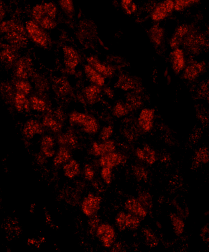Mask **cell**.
I'll return each instance as SVG.
<instances>
[{
    "label": "cell",
    "mask_w": 209,
    "mask_h": 252,
    "mask_svg": "<svg viewBox=\"0 0 209 252\" xmlns=\"http://www.w3.org/2000/svg\"><path fill=\"white\" fill-rule=\"evenodd\" d=\"M84 71L86 77L93 84L100 87L104 85V77L89 65L87 64L84 65Z\"/></svg>",
    "instance_id": "obj_21"
},
{
    "label": "cell",
    "mask_w": 209,
    "mask_h": 252,
    "mask_svg": "<svg viewBox=\"0 0 209 252\" xmlns=\"http://www.w3.org/2000/svg\"><path fill=\"white\" fill-rule=\"evenodd\" d=\"M143 233L146 244L150 247H154L158 244L159 240L155 235L149 229L144 228Z\"/></svg>",
    "instance_id": "obj_33"
},
{
    "label": "cell",
    "mask_w": 209,
    "mask_h": 252,
    "mask_svg": "<svg viewBox=\"0 0 209 252\" xmlns=\"http://www.w3.org/2000/svg\"><path fill=\"white\" fill-rule=\"evenodd\" d=\"M126 214L123 211H120L116 216V224L120 231L124 230L127 228L126 223Z\"/></svg>",
    "instance_id": "obj_45"
},
{
    "label": "cell",
    "mask_w": 209,
    "mask_h": 252,
    "mask_svg": "<svg viewBox=\"0 0 209 252\" xmlns=\"http://www.w3.org/2000/svg\"><path fill=\"white\" fill-rule=\"evenodd\" d=\"M0 21L1 22L2 21L3 18L4 17L5 14V11L4 8V6L3 5L2 3H1V1H0Z\"/></svg>",
    "instance_id": "obj_53"
},
{
    "label": "cell",
    "mask_w": 209,
    "mask_h": 252,
    "mask_svg": "<svg viewBox=\"0 0 209 252\" xmlns=\"http://www.w3.org/2000/svg\"><path fill=\"white\" fill-rule=\"evenodd\" d=\"M121 4L123 8L128 14H132L137 9L136 4L131 0H123L121 1Z\"/></svg>",
    "instance_id": "obj_44"
},
{
    "label": "cell",
    "mask_w": 209,
    "mask_h": 252,
    "mask_svg": "<svg viewBox=\"0 0 209 252\" xmlns=\"http://www.w3.org/2000/svg\"><path fill=\"white\" fill-rule=\"evenodd\" d=\"M137 200L146 209V208H150L151 207L152 205V199L149 193H141L139 195Z\"/></svg>",
    "instance_id": "obj_40"
},
{
    "label": "cell",
    "mask_w": 209,
    "mask_h": 252,
    "mask_svg": "<svg viewBox=\"0 0 209 252\" xmlns=\"http://www.w3.org/2000/svg\"><path fill=\"white\" fill-rule=\"evenodd\" d=\"M54 147V141L51 136L46 135L42 138L41 142V148L46 157L50 158L53 156L55 153Z\"/></svg>",
    "instance_id": "obj_24"
},
{
    "label": "cell",
    "mask_w": 209,
    "mask_h": 252,
    "mask_svg": "<svg viewBox=\"0 0 209 252\" xmlns=\"http://www.w3.org/2000/svg\"><path fill=\"white\" fill-rule=\"evenodd\" d=\"M143 149L144 152V161L150 164H153L156 160L155 151L146 144L144 145Z\"/></svg>",
    "instance_id": "obj_35"
},
{
    "label": "cell",
    "mask_w": 209,
    "mask_h": 252,
    "mask_svg": "<svg viewBox=\"0 0 209 252\" xmlns=\"http://www.w3.org/2000/svg\"><path fill=\"white\" fill-rule=\"evenodd\" d=\"M113 132V128L111 125H108L103 127L100 134V139L103 141L108 140Z\"/></svg>",
    "instance_id": "obj_46"
},
{
    "label": "cell",
    "mask_w": 209,
    "mask_h": 252,
    "mask_svg": "<svg viewBox=\"0 0 209 252\" xmlns=\"http://www.w3.org/2000/svg\"><path fill=\"white\" fill-rule=\"evenodd\" d=\"M71 155L69 150L66 147L61 146L54 158V165H59L68 162L71 159Z\"/></svg>",
    "instance_id": "obj_27"
},
{
    "label": "cell",
    "mask_w": 209,
    "mask_h": 252,
    "mask_svg": "<svg viewBox=\"0 0 209 252\" xmlns=\"http://www.w3.org/2000/svg\"><path fill=\"white\" fill-rule=\"evenodd\" d=\"M155 110L150 108H144L140 112L138 118L139 124L145 132L150 131L153 127Z\"/></svg>",
    "instance_id": "obj_12"
},
{
    "label": "cell",
    "mask_w": 209,
    "mask_h": 252,
    "mask_svg": "<svg viewBox=\"0 0 209 252\" xmlns=\"http://www.w3.org/2000/svg\"><path fill=\"white\" fill-rule=\"evenodd\" d=\"M32 14L38 24L43 28L52 29L56 25L54 19L51 18L46 13L42 4L35 5L32 8Z\"/></svg>",
    "instance_id": "obj_4"
},
{
    "label": "cell",
    "mask_w": 209,
    "mask_h": 252,
    "mask_svg": "<svg viewBox=\"0 0 209 252\" xmlns=\"http://www.w3.org/2000/svg\"><path fill=\"white\" fill-rule=\"evenodd\" d=\"M69 122L70 125L78 126L88 134L95 133L99 128L98 122L94 117L81 112H72L69 116Z\"/></svg>",
    "instance_id": "obj_2"
},
{
    "label": "cell",
    "mask_w": 209,
    "mask_h": 252,
    "mask_svg": "<svg viewBox=\"0 0 209 252\" xmlns=\"http://www.w3.org/2000/svg\"><path fill=\"white\" fill-rule=\"evenodd\" d=\"M63 63L67 71L73 73L78 65L80 57L77 50L71 46L65 45L62 48Z\"/></svg>",
    "instance_id": "obj_6"
},
{
    "label": "cell",
    "mask_w": 209,
    "mask_h": 252,
    "mask_svg": "<svg viewBox=\"0 0 209 252\" xmlns=\"http://www.w3.org/2000/svg\"><path fill=\"white\" fill-rule=\"evenodd\" d=\"M101 197L92 193L88 194L83 199L81 209L86 216L91 217L96 215L100 208Z\"/></svg>",
    "instance_id": "obj_5"
},
{
    "label": "cell",
    "mask_w": 209,
    "mask_h": 252,
    "mask_svg": "<svg viewBox=\"0 0 209 252\" xmlns=\"http://www.w3.org/2000/svg\"><path fill=\"white\" fill-rule=\"evenodd\" d=\"M209 161V152L207 147L200 148L196 152L194 158L192 167L196 168L201 163L205 164Z\"/></svg>",
    "instance_id": "obj_28"
},
{
    "label": "cell",
    "mask_w": 209,
    "mask_h": 252,
    "mask_svg": "<svg viewBox=\"0 0 209 252\" xmlns=\"http://www.w3.org/2000/svg\"><path fill=\"white\" fill-rule=\"evenodd\" d=\"M172 68L176 74L179 73L184 69L185 60L183 50L178 48H175L170 53Z\"/></svg>",
    "instance_id": "obj_16"
},
{
    "label": "cell",
    "mask_w": 209,
    "mask_h": 252,
    "mask_svg": "<svg viewBox=\"0 0 209 252\" xmlns=\"http://www.w3.org/2000/svg\"><path fill=\"white\" fill-rule=\"evenodd\" d=\"M52 88L55 92L62 96L68 94L72 90L69 81L65 77H57L54 80Z\"/></svg>",
    "instance_id": "obj_19"
},
{
    "label": "cell",
    "mask_w": 209,
    "mask_h": 252,
    "mask_svg": "<svg viewBox=\"0 0 209 252\" xmlns=\"http://www.w3.org/2000/svg\"><path fill=\"white\" fill-rule=\"evenodd\" d=\"M87 61L88 64L104 77L111 76L114 73V70L112 67L102 64L93 56L88 57Z\"/></svg>",
    "instance_id": "obj_17"
},
{
    "label": "cell",
    "mask_w": 209,
    "mask_h": 252,
    "mask_svg": "<svg viewBox=\"0 0 209 252\" xmlns=\"http://www.w3.org/2000/svg\"><path fill=\"white\" fill-rule=\"evenodd\" d=\"M65 175L69 178H72L77 176L80 172V166L75 160H70L63 167Z\"/></svg>",
    "instance_id": "obj_26"
},
{
    "label": "cell",
    "mask_w": 209,
    "mask_h": 252,
    "mask_svg": "<svg viewBox=\"0 0 209 252\" xmlns=\"http://www.w3.org/2000/svg\"><path fill=\"white\" fill-rule=\"evenodd\" d=\"M188 27L186 24L182 25L177 29L170 41V46L171 48H177L188 32Z\"/></svg>",
    "instance_id": "obj_23"
},
{
    "label": "cell",
    "mask_w": 209,
    "mask_h": 252,
    "mask_svg": "<svg viewBox=\"0 0 209 252\" xmlns=\"http://www.w3.org/2000/svg\"><path fill=\"white\" fill-rule=\"evenodd\" d=\"M169 216L175 233L177 236L180 235L184 232V223L181 218L175 213L171 212Z\"/></svg>",
    "instance_id": "obj_30"
},
{
    "label": "cell",
    "mask_w": 209,
    "mask_h": 252,
    "mask_svg": "<svg viewBox=\"0 0 209 252\" xmlns=\"http://www.w3.org/2000/svg\"><path fill=\"white\" fill-rule=\"evenodd\" d=\"M25 27L28 34L34 42L43 47L47 46L50 41L49 36L38 23L29 20L25 22Z\"/></svg>",
    "instance_id": "obj_3"
},
{
    "label": "cell",
    "mask_w": 209,
    "mask_h": 252,
    "mask_svg": "<svg viewBox=\"0 0 209 252\" xmlns=\"http://www.w3.org/2000/svg\"><path fill=\"white\" fill-rule=\"evenodd\" d=\"M101 91L100 87L93 84L86 86L83 90L86 100L90 105H93L98 102Z\"/></svg>",
    "instance_id": "obj_20"
},
{
    "label": "cell",
    "mask_w": 209,
    "mask_h": 252,
    "mask_svg": "<svg viewBox=\"0 0 209 252\" xmlns=\"http://www.w3.org/2000/svg\"><path fill=\"white\" fill-rule=\"evenodd\" d=\"M100 219L96 215L90 217L88 222V225L90 229V231L92 233L96 232V230L99 226Z\"/></svg>",
    "instance_id": "obj_48"
},
{
    "label": "cell",
    "mask_w": 209,
    "mask_h": 252,
    "mask_svg": "<svg viewBox=\"0 0 209 252\" xmlns=\"http://www.w3.org/2000/svg\"><path fill=\"white\" fill-rule=\"evenodd\" d=\"M30 103L32 109L35 111L42 112L46 109L47 105L45 101L36 96H33L30 98Z\"/></svg>",
    "instance_id": "obj_34"
},
{
    "label": "cell",
    "mask_w": 209,
    "mask_h": 252,
    "mask_svg": "<svg viewBox=\"0 0 209 252\" xmlns=\"http://www.w3.org/2000/svg\"><path fill=\"white\" fill-rule=\"evenodd\" d=\"M15 74L19 78L26 79L29 77L33 71V64L29 57L23 56L16 61L15 64Z\"/></svg>",
    "instance_id": "obj_8"
},
{
    "label": "cell",
    "mask_w": 209,
    "mask_h": 252,
    "mask_svg": "<svg viewBox=\"0 0 209 252\" xmlns=\"http://www.w3.org/2000/svg\"><path fill=\"white\" fill-rule=\"evenodd\" d=\"M136 153L137 156L139 159L144 161V154L143 148H137L136 150Z\"/></svg>",
    "instance_id": "obj_51"
},
{
    "label": "cell",
    "mask_w": 209,
    "mask_h": 252,
    "mask_svg": "<svg viewBox=\"0 0 209 252\" xmlns=\"http://www.w3.org/2000/svg\"><path fill=\"white\" fill-rule=\"evenodd\" d=\"M14 103L16 110L20 112H27L29 110L30 102L23 94L17 92L14 97Z\"/></svg>",
    "instance_id": "obj_25"
},
{
    "label": "cell",
    "mask_w": 209,
    "mask_h": 252,
    "mask_svg": "<svg viewBox=\"0 0 209 252\" xmlns=\"http://www.w3.org/2000/svg\"><path fill=\"white\" fill-rule=\"evenodd\" d=\"M0 31L8 44L17 49L26 45L28 34L25 27L19 21L13 19L2 21Z\"/></svg>",
    "instance_id": "obj_1"
},
{
    "label": "cell",
    "mask_w": 209,
    "mask_h": 252,
    "mask_svg": "<svg viewBox=\"0 0 209 252\" xmlns=\"http://www.w3.org/2000/svg\"><path fill=\"white\" fill-rule=\"evenodd\" d=\"M42 123L44 126L54 132H59L62 129V126L60 122L50 116H46L44 117L42 119Z\"/></svg>",
    "instance_id": "obj_29"
},
{
    "label": "cell",
    "mask_w": 209,
    "mask_h": 252,
    "mask_svg": "<svg viewBox=\"0 0 209 252\" xmlns=\"http://www.w3.org/2000/svg\"><path fill=\"white\" fill-rule=\"evenodd\" d=\"M59 4L63 11L68 15H71L74 10V7L72 1L71 0H61L59 1Z\"/></svg>",
    "instance_id": "obj_41"
},
{
    "label": "cell",
    "mask_w": 209,
    "mask_h": 252,
    "mask_svg": "<svg viewBox=\"0 0 209 252\" xmlns=\"http://www.w3.org/2000/svg\"><path fill=\"white\" fill-rule=\"evenodd\" d=\"M18 49L9 44H1L0 60L7 65L13 64L17 60Z\"/></svg>",
    "instance_id": "obj_10"
},
{
    "label": "cell",
    "mask_w": 209,
    "mask_h": 252,
    "mask_svg": "<svg viewBox=\"0 0 209 252\" xmlns=\"http://www.w3.org/2000/svg\"><path fill=\"white\" fill-rule=\"evenodd\" d=\"M117 83L121 89L125 91L131 90L134 87L133 80L130 78L125 76H121Z\"/></svg>",
    "instance_id": "obj_37"
},
{
    "label": "cell",
    "mask_w": 209,
    "mask_h": 252,
    "mask_svg": "<svg viewBox=\"0 0 209 252\" xmlns=\"http://www.w3.org/2000/svg\"><path fill=\"white\" fill-rule=\"evenodd\" d=\"M127 157L122 154L114 152L105 154L100 157L99 164L102 167L111 169L120 164L126 162Z\"/></svg>",
    "instance_id": "obj_9"
},
{
    "label": "cell",
    "mask_w": 209,
    "mask_h": 252,
    "mask_svg": "<svg viewBox=\"0 0 209 252\" xmlns=\"http://www.w3.org/2000/svg\"><path fill=\"white\" fill-rule=\"evenodd\" d=\"M46 13L51 18L55 19L57 13V8L55 4L51 2L42 4Z\"/></svg>",
    "instance_id": "obj_42"
},
{
    "label": "cell",
    "mask_w": 209,
    "mask_h": 252,
    "mask_svg": "<svg viewBox=\"0 0 209 252\" xmlns=\"http://www.w3.org/2000/svg\"><path fill=\"white\" fill-rule=\"evenodd\" d=\"M116 146L114 142L110 140H107L98 143L93 142L92 145L91 152L96 156H102L107 154L114 152Z\"/></svg>",
    "instance_id": "obj_13"
},
{
    "label": "cell",
    "mask_w": 209,
    "mask_h": 252,
    "mask_svg": "<svg viewBox=\"0 0 209 252\" xmlns=\"http://www.w3.org/2000/svg\"><path fill=\"white\" fill-rule=\"evenodd\" d=\"M15 86L17 92L25 95L30 92L31 89L30 84L28 82L24 80L17 82Z\"/></svg>",
    "instance_id": "obj_39"
},
{
    "label": "cell",
    "mask_w": 209,
    "mask_h": 252,
    "mask_svg": "<svg viewBox=\"0 0 209 252\" xmlns=\"http://www.w3.org/2000/svg\"><path fill=\"white\" fill-rule=\"evenodd\" d=\"M174 3L172 0L164 1L155 8L151 14V18L155 21L163 19L171 13L174 8Z\"/></svg>",
    "instance_id": "obj_11"
},
{
    "label": "cell",
    "mask_w": 209,
    "mask_h": 252,
    "mask_svg": "<svg viewBox=\"0 0 209 252\" xmlns=\"http://www.w3.org/2000/svg\"><path fill=\"white\" fill-rule=\"evenodd\" d=\"M132 111L127 103L117 102L114 106L112 110L113 115L117 118H120L128 114Z\"/></svg>",
    "instance_id": "obj_31"
},
{
    "label": "cell",
    "mask_w": 209,
    "mask_h": 252,
    "mask_svg": "<svg viewBox=\"0 0 209 252\" xmlns=\"http://www.w3.org/2000/svg\"><path fill=\"white\" fill-rule=\"evenodd\" d=\"M112 251H121L123 250V247L121 243H117L114 245L112 249Z\"/></svg>",
    "instance_id": "obj_52"
},
{
    "label": "cell",
    "mask_w": 209,
    "mask_h": 252,
    "mask_svg": "<svg viewBox=\"0 0 209 252\" xmlns=\"http://www.w3.org/2000/svg\"><path fill=\"white\" fill-rule=\"evenodd\" d=\"M137 216L131 213L126 214V223L127 228L135 230L138 228L140 223V219Z\"/></svg>",
    "instance_id": "obj_36"
},
{
    "label": "cell",
    "mask_w": 209,
    "mask_h": 252,
    "mask_svg": "<svg viewBox=\"0 0 209 252\" xmlns=\"http://www.w3.org/2000/svg\"><path fill=\"white\" fill-rule=\"evenodd\" d=\"M42 132L41 124L37 120L33 119L26 122L23 129V134L26 137L29 139H32L36 135L41 134Z\"/></svg>",
    "instance_id": "obj_14"
},
{
    "label": "cell",
    "mask_w": 209,
    "mask_h": 252,
    "mask_svg": "<svg viewBox=\"0 0 209 252\" xmlns=\"http://www.w3.org/2000/svg\"><path fill=\"white\" fill-rule=\"evenodd\" d=\"M124 206L130 213L139 218H144L147 214L146 210L137 199L133 198L128 199L125 202Z\"/></svg>",
    "instance_id": "obj_15"
},
{
    "label": "cell",
    "mask_w": 209,
    "mask_h": 252,
    "mask_svg": "<svg viewBox=\"0 0 209 252\" xmlns=\"http://www.w3.org/2000/svg\"><path fill=\"white\" fill-rule=\"evenodd\" d=\"M205 64L203 62H194L188 65L185 68L183 77L189 80L197 78L204 70Z\"/></svg>",
    "instance_id": "obj_18"
},
{
    "label": "cell",
    "mask_w": 209,
    "mask_h": 252,
    "mask_svg": "<svg viewBox=\"0 0 209 252\" xmlns=\"http://www.w3.org/2000/svg\"><path fill=\"white\" fill-rule=\"evenodd\" d=\"M57 140L58 142L63 146H67L72 148L76 147L78 144L76 135L70 130L59 135Z\"/></svg>",
    "instance_id": "obj_22"
},
{
    "label": "cell",
    "mask_w": 209,
    "mask_h": 252,
    "mask_svg": "<svg viewBox=\"0 0 209 252\" xmlns=\"http://www.w3.org/2000/svg\"><path fill=\"white\" fill-rule=\"evenodd\" d=\"M94 172L92 167L88 164H86L84 167V174L85 178L88 181L93 179L94 176Z\"/></svg>",
    "instance_id": "obj_49"
},
{
    "label": "cell",
    "mask_w": 209,
    "mask_h": 252,
    "mask_svg": "<svg viewBox=\"0 0 209 252\" xmlns=\"http://www.w3.org/2000/svg\"><path fill=\"white\" fill-rule=\"evenodd\" d=\"M132 170L133 174L138 181L147 180L148 172L143 167L134 166L132 167Z\"/></svg>",
    "instance_id": "obj_38"
},
{
    "label": "cell",
    "mask_w": 209,
    "mask_h": 252,
    "mask_svg": "<svg viewBox=\"0 0 209 252\" xmlns=\"http://www.w3.org/2000/svg\"><path fill=\"white\" fill-rule=\"evenodd\" d=\"M111 169L108 167H102L101 172L102 178L107 184H110L112 181V171Z\"/></svg>",
    "instance_id": "obj_47"
},
{
    "label": "cell",
    "mask_w": 209,
    "mask_h": 252,
    "mask_svg": "<svg viewBox=\"0 0 209 252\" xmlns=\"http://www.w3.org/2000/svg\"><path fill=\"white\" fill-rule=\"evenodd\" d=\"M150 33V37L153 42L157 45H160L164 35L162 28L158 25H155L151 28Z\"/></svg>",
    "instance_id": "obj_32"
},
{
    "label": "cell",
    "mask_w": 209,
    "mask_h": 252,
    "mask_svg": "<svg viewBox=\"0 0 209 252\" xmlns=\"http://www.w3.org/2000/svg\"><path fill=\"white\" fill-rule=\"evenodd\" d=\"M209 233L208 225H206L201 229L200 234V236L203 241L206 242H209Z\"/></svg>",
    "instance_id": "obj_50"
},
{
    "label": "cell",
    "mask_w": 209,
    "mask_h": 252,
    "mask_svg": "<svg viewBox=\"0 0 209 252\" xmlns=\"http://www.w3.org/2000/svg\"><path fill=\"white\" fill-rule=\"evenodd\" d=\"M199 1L197 0H176L175 1L174 8L177 11L181 10Z\"/></svg>",
    "instance_id": "obj_43"
},
{
    "label": "cell",
    "mask_w": 209,
    "mask_h": 252,
    "mask_svg": "<svg viewBox=\"0 0 209 252\" xmlns=\"http://www.w3.org/2000/svg\"><path fill=\"white\" fill-rule=\"evenodd\" d=\"M96 236L103 245L106 247H110L115 239V233L110 225L103 223L99 225L96 231Z\"/></svg>",
    "instance_id": "obj_7"
}]
</instances>
